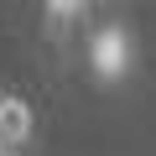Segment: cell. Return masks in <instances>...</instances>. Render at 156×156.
<instances>
[{
	"mask_svg": "<svg viewBox=\"0 0 156 156\" xmlns=\"http://www.w3.org/2000/svg\"><path fill=\"white\" fill-rule=\"evenodd\" d=\"M83 11H89V0H42V16H47L52 37H68V26L83 21Z\"/></svg>",
	"mask_w": 156,
	"mask_h": 156,
	"instance_id": "3",
	"label": "cell"
},
{
	"mask_svg": "<svg viewBox=\"0 0 156 156\" xmlns=\"http://www.w3.org/2000/svg\"><path fill=\"white\" fill-rule=\"evenodd\" d=\"M0 140L16 146L21 156L37 146V104L21 89H0Z\"/></svg>",
	"mask_w": 156,
	"mask_h": 156,
	"instance_id": "2",
	"label": "cell"
},
{
	"mask_svg": "<svg viewBox=\"0 0 156 156\" xmlns=\"http://www.w3.org/2000/svg\"><path fill=\"white\" fill-rule=\"evenodd\" d=\"M0 156H21V151H16V146H5V140H0Z\"/></svg>",
	"mask_w": 156,
	"mask_h": 156,
	"instance_id": "4",
	"label": "cell"
},
{
	"mask_svg": "<svg viewBox=\"0 0 156 156\" xmlns=\"http://www.w3.org/2000/svg\"><path fill=\"white\" fill-rule=\"evenodd\" d=\"M89 68H94L99 83L130 78V68H135V42H130V31H125V26H99V31L89 37Z\"/></svg>",
	"mask_w": 156,
	"mask_h": 156,
	"instance_id": "1",
	"label": "cell"
}]
</instances>
